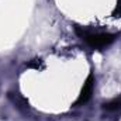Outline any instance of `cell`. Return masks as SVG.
I'll return each mask as SVG.
<instances>
[{
	"instance_id": "1",
	"label": "cell",
	"mask_w": 121,
	"mask_h": 121,
	"mask_svg": "<svg viewBox=\"0 0 121 121\" xmlns=\"http://www.w3.org/2000/svg\"><path fill=\"white\" fill-rule=\"evenodd\" d=\"M75 30L90 47L96 48V49L106 48L107 45H110L117 38L114 34H108V32H90V31L85 30L82 27H76Z\"/></svg>"
},
{
	"instance_id": "2",
	"label": "cell",
	"mask_w": 121,
	"mask_h": 121,
	"mask_svg": "<svg viewBox=\"0 0 121 121\" xmlns=\"http://www.w3.org/2000/svg\"><path fill=\"white\" fill-rule=\"evenodd\" d=\"M93 87H94V80H93V76L90 75V76L87 78L86 83L83 85V89L80 91L79 99L76 100V106H78V104H85V103H87V101L90 100L91 93H93Z\"/></svg>"
},
{
	"instance_id": "3",
	"label": "cell",
	"mask_w": 121,
	"mask_h": 121,
	"mask_svg": "<svg viewBox=\"0 0 121 121\" xmlns=\"http://www.w3.org/2000/svg\"><path fill=\"white\" fill-rule=\"evenodd\" d=\"M103 108H104L106 111H118V110H121V97L113 99V100L104 103V104H103Z\"/></svg>"
},
{
	"instance_id": "4",
	"label": "cell",
	"mask_w": 121,
	"mask_h": 121,
	"mask_svg": "<svg viewBox=\"0 0 121 121\" xmlns=\"http://www.w3.org/2000/svg\"><path fill=\"white\" fill-rule=\"evenodd\" d=\"M27 68H32V69H37L38 70V69H42L44 68V63H42L41 59H32L27 63Z\"/></svg>"
}]
</instances>
